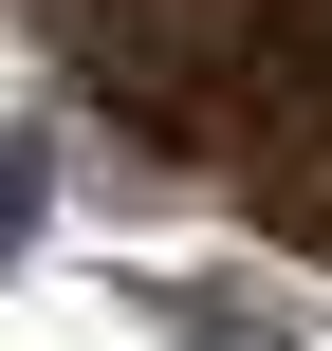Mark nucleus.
<instances>
[{
  "label": "nucleus",
  "mask_w": 332,
  "mask_h": 351,
  "mask_svg": "<svg viewBox=\"0 0 332 351\" xmlns=\"http://www.w3.org/2000/svg\"><path fill=\"white\" fill-rule=\"evenodd\" d=\"M18 204H37V167H18V130H0V259H18Z\"/></svg>",
  "instance_id": "nucleus-1"
}]
</instances>
